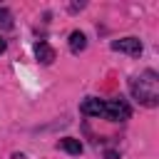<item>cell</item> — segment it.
Masks as SVG:
<instances>
[{
  "mask_svg": "<svg viewBox=\"0 0 159 159\" xmlns=\"http://www.w3.org/2000/svg\"><path fill=\"white\" fill-rule=\"evenodd\" d=\"M84 50H87V35H84L82 30H72V32H70V52L80 55V52H84Z\"/></svg>",
  "mask_w": 159,
  "mask_h": 159,
  "instance_id": "cell-6",
  "label": "cell"
},
{
  "mask_svg": "<svg viewBox=\"0 0 159 159\" xmlns=\"http://www.w3.org/2000/svg\"><path fill=\"white\" fill-rule=\"evenodd\" d=\"M12 27V15L7 7H0V30H10Z\"/></svg>",
  "mask_w": 159,
  "mask_h": 159,
  "instance_id": "cell-8",
  "label": "cell"
},
{
  "mask_svg": "<svg viewBox=\"0 0 159 159\" xmlns=\"http://www.w3.org/2000/svg\"><path fill=\"white\" fill-rule=\"evenodd\" d=\"M109 47L114 52H124V55H132V57H139L142 50H144V45H142L139 37H119V40H112Z\"/></svg>",
  "mask_w": 159,
  "mask_h": 159,
  "instance_id": "cell-3",
  "label": "cell"
},
{
  "mask_svg": "<svg viewBox=\"0 0 159 159\" xmlns=\"http://www.w3.org/2000/svg\"><path fill=\"white\" fill-rule=\"evenodd\" d=\"M104 117L109 122H127L132 117V107L124 99H107L104 102Z\"/></svg>",
  "mask_w": 159,
  "mask_h": 159,
  "instance_id": "cell-2",
  "label": "cell"
},
{
  "mask_svg": "<svg viewBox=\"0 0 159 159\" xmlns=\"http://www.w3.org/2000/svg\"><path fill=\"white\" fill-rule=\"evenodd\" d=\"M5 50H7V42H5V40H2V37H0V55H2V52H5Z\"/></svg>",
  "mask_w": 159,
  "mask_h": 159,
  "instance_id": "cell-9",
  "label": "cell"
},
{
  "mask_svg": "<svg viewBox=\"0 0 159 159\" xmlns=\"http://www.w3.org/2000/svg\"><path fill=\"white\" fill-rule=\"evenodd\" d=\"M57 147L62 149V152H67V154H72V157H80L82 154V142L80 139H75V137H62L60 142H57Z\"/></svg>",
  "mask_w": 159,
  "mask_h": 159,
  "instance_id": "cell-7",
  "label": "cell"
},
{
  "mask_svg": "<svg viewBox=\"0 0 159 159\" xmlns=\"http://www.w3.org/2000/svg\"><path fill=\"white\" fill-rule=\"evenodd\" d=\"M157 84H159L157 72H154V70H147V72H142L139 77H132V80H129V92H132V97H134L139 104H144V107H157V104H159Z\"/></svg>",
  "mask_w": 159,
  "mask_h": 159,
  "instance_id": "cell-1",
  "label": "cell"
},
{
  "mask_svg": "<svg viewBox=\"0 0 159 159\" xmlns=\"http://www.w3.org/2000/svg\"><path fill=\"white\" fill-rule=\"evenodd\" d=\"M35 57H37V62H40V65H52L57 55H55V50H52V45H50V42L37 40V42H35Z\"/></svg>",
  "mask_w": 159,
  "mask_h": 159,
  "instance_id": "cell-5",
  "label": "cell"
},
{
  "mask_svg": "<svg viewBox=\"0 0 159 159\" xmlns=\"http://www.w3.org/2000/svg\"><path fill=\"white\" fill-rule=\"evenodd\" d=\"M80 112L84 117H104V99L99 97H84L80 104Z\"/></svg>",
  "mask_w": 159,
  "mask_h": 159,
  "instance_id": "cell-4",
  "label": "cell"
}]
</instances>
